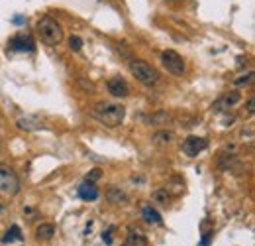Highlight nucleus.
<instances>
[{"label": "nucleus", "instance_id": "1", "mask_svg": "<svg viewBox=\"0 0 255 246\" xmlns=\"http://www.w3.org/2000/svg\"><path fill=\"white\" fill-rule=\"evenodd\" d=\"M93 118H96L100 124L108 126V128H116L124 122V116H126V108L122 105H116V103H108V101H100L93 106L91 110Z\"/></svg>", "mask_w": 255, "mask_h": 246}, {"label": "nucleus", "instance_id": "2", "mask_svg": "<svg viewBox=\"0 0 255 246\" xmlns=\"http://www.w3.org/2000/svg\"><path fill=\"white\" fill-rule=\"evenodd\" d=\"M37 35H39L41 41L47 43V45H59V43L63 41V37H65L63 26H61L57 20L49 18V16H43V18L37 22Z\"/></svg>", "mask_w": 255, "mask_h": 246}, {"label": "nucleus", "instance_id": "3", "mask_svg": "<svg viewBox=\"0 0 255 246\" xmlns=\"http://www.w3.org/2000/svg\"><path fill=\"white\" fill-rule=\"evenodd\" d=\"M129 71H131V75H133L141 85H147V87L157 85L159 79H161L159 71H157L153 65H149L147 61H143V59H131V61H129Z\"/></svg>", "mask_w": 255, "mask_h": 246}, {"label": "nucleus", "instance_id": "4", "mask_svg": "<svg viewBox=\"0 0 255 246\" xmlns=\"http://www.w3.org/2000/svg\"><path fill=\"white\" fill-rule=\"evenodd\" d=\"M0 191L6 193V195H18L20 193L18 174L6 164H0Z\"/></svg>", "mask_w": 255, "mask_h": 246}, {"label": "nucleus", "instance_id": "5", "mask_svg": "<svg viewBox=\"0 0 255 246\" xmlns=\"http://www.w3.org/2000/svg\"><path fill=\"white\" fill-rule=\"evenodd\" d=\"M161 63H163V67H165L171 75L181 77V75L185 73V59H183L177 51H173V49H167V51L161 53Z\"/></svg>", "mask_w": 255, "mask_h": 246}, {"label": "nucleus", "instance_id": "6", "mask_svg": "<svg viewBox=\"0 0 255 246\" xmlns=\"http://www.w3.org/2000/svg\"><path fill=\"white\" fill-rule=\"evenodd\" d=\"M208 148V140L206 138H198V136H189L185 142H183V152L191 158L198 156L200 152H204Z\"/></svg>", "mask_w": 255, "mask_h": 246}, {"label": "nucleus", "instance_id": "7", "mask_svg": "<svg viewBox=\"0 0 255 246\" xmlns=\"http://www.w3.org/2000/svg\"><path fill=\"white\" fill-rule=\"evenodd\" d=\"M108 93H110L112 97H116V99H126L128 95H129V87H128L126 79H122V77H112V79L108 81Z\"/></svg>", "mask_w": 255, "mask_h": 246}, {"label": "nucleus", "instance_id": "8", "mask_svg": "<svg viewBox=\"0 0 255 246\" xmlns=\"http://www.w3.org/2000/svg\"><path fill=\"white\" fill-rule=\"evenodd\" d=\"M8 47H10L12 51H33V39H32L30 35L20 34V35H14V37L10 39Z\"/></svg>", "mask_w": 255, "mask_h": 246}, {"label": "nucleus", "instance_id": "9", "mask_svg": "<svg viewBox=\"0 0 255 246\" xmlns=\"http://www.w3.org/2000/svg\"><path fill=\"white\" fill-rule=\"evenodd\" d=\"M242 101V95L238 93V91H232V93H226V95H222V99L212 106V110H216V112H224L226 108H230V106H234V105H238Z\"/></svg>", "mask_w": 255, "mask_h": 246}, {"label": "nucleus", "instance_id": "10", "mask_svg": "<svg viewBox=\"0 0 255 246\" xmlns=\"http://www.w3.org/2000/svg\"><path fill=\"white\" fill-rule=\"evenodd\" d=\"M79 197H81L83 201H96V199H98V189H96V185L85 179V181L79 185Z\"/></svg>", "mask_w": 255, "mask_h": 246}, {"label": "nucleus", "instance_id": "11", "mask_svg": "<svg viewBox=\"0 0 255 246\" xmlns=\"http://www.w3.org/2000/svg\"><path fill=\"white\" fill-rule=\"evenodd\" d=\"M126 246H147V237L139 229H129Z\"/></svg>", "mask_w": 255, "mask_h": 246}, {"label": "nucleus", "instance_id": "12", "mask_svg": "<svg viewBox=\"0 0 255 246\" xmlns=\"http://www.w3.org/2000/svg\"><path fill=\"white\" fill-rule=\"evenodd\" d=\"M141 219L147 225H161V215L151 207V205H143L141 207Z\"/></svg>", "mask_w": 255, "mask_h": 246}, {"label": "nucleus", "instance_id": "13", "mask_svg": "<svg viewBox=\"0 0 255 246\" xmlns=\"http://www.w3.org/2000/svg\"><path fill=\"white\" fill-rule=\"evenodd\" d=\"M106 199H108V203H112V205H120V203H126L128 195L122 189H118V187H108Z\"/></svg>", "mask_w": 255, "mask_h": 246}, {"label": "nucleus", "instance_id": "14", "mask_svg": "<svg viewBox=\"0 0 255 246\" xmlns=\"http://www.w3.org/2000/svg\"><path fill=\"white\" fill-rule=\"evenodd\" d=\"M16 241H18V243H22V241H24V237H22L20 227H18V225H12V227H10V231L2 237V243H4V245H8V243H16Z\"/></svg>", "mask_w": 255, "mask_h": 246}, {"label": "nucleus", "instance_id": "15", "mask_svg": "<svg viewBox=\"0 0 255 246\" xmlns=\"http://www.w3.org/2000/svg\"><path fill=\"white\" fill-rule=\"evenodd\" d=\"M53 235H55V227H53V225H41V227H37V231H35V237H37L39 241H49Z\"/></svg>", "mask_w": 255, "mask_h": 246}, {"label": "nucleus", "instance_id": "16", "mask_svg": "<svg viewBox=\"0 0 255 246\" xmlns=\"http://www.w3.org/2000/svg\"><path fill=\"white\" fill-rule=\"evenodd\" d=\"M151 197H153V201H155L157 205H163V207H167V205H169V195H167V189H155Z\"/></svg>", "mask_w": 255, "mask_h": 246}, {"label": "nucleus", "instance_id": "17", "mask_svg": "<svg viewBox=\"0 0 255 246\" xmlns=\"http://www.w3.org/2000/svg\"><path fill=\"white\" fill-rule=\"evenodd\" d=\"M18 128H22V130H35V128H39V124L30 120V118H20L18 120Z\"/></svg>", "mask_w": 255, "mask_h": 246}, {"label": "nucleus", "instance_id": "18", "mask_svg": "<svg viewBox=\"0 0 255 246\" xmlns=\"http://www.w3.org/2000/svg\"><path fill=\"white\" fill-rule=\"evenodd\" d=\"M171 138H173L171 132H157V134L153 136V142H155V144H167Z\"/></svg>", "mask_w": 255, "mask_h": 246}, {"label": "nucleus", "instance_id": "19", "mask_svg": "<svg viewBox=\"0 0 255 246\" xmlns=\"http://www.w3.org/2000/svg\"><path fill=\"white\" fill-rule=\"evenodd\" d=\"M69 47H71L73 51H81V47H83V39H81L79 35H71V37H69Z\"/></svg>", "mask_w": 255, "mask_h": 246}, {"label": "nucleus", "instance_id": "20", "mask_svg": "<svg viewBox=\"0 0 255 246\" xmlns=\"http://www.w3.org/2000/svg\"><path fill=\"white\" fill-rule=\"evenodd\" d=\"M100 177H102V172H100L98 168H95V170H91V172L87 174V181H91V183H96Z\"/></svg>", "mask_w": 255, "mask_h": 246}, {"label": "nucleus", "instance_id": "21", "mask_svg": "<svg viewBox=\"0 0 255 246\" xmlns=\"http://www.w3.org/2000/svg\"><path fill=\"white\" fill-rule=\"evenodd\" d=\"M252 79H254V73L250 71L248 75H242L240 79H236V87H244V85H250V83H252Z\"/></svg>", "mask_w": 255, "mask_h": 246}, {"label": "nucleus", "instance_id": "22", "mask_svg": "<svg viewBox=\"0 0 255 246\" xmlns=\"http://www.w3.org/2000/svg\"><path fill=\"white\" fill-rule=\"evenodd\" d=\"M114 231H116V227H108V231L102 235V241H104L106 245H110V243H112V233H114Z\"/></svg>", "mask_w": 255, "mask_h": 246}, {"label": "nucleus", "instance_id": "23", "mask_svg": "<svg viewBox=\"0 0 255 246\" xmlns=\"http://www.w3.org/2000/svg\"><path fill=\"white\" fill-rule=\"evenodd\" d=\"M210 241H212V233H206V235L202 237V243H200V246H208L210 245Z\"/></svg>", "mask_w": 255, "mask_h": 246}, {"label": "nucleus", "instance_id": "24", "mask_svg": "<svg viewBox=\"0 0 255 246\" xmlns=\"http://www.w3.org/2000/svg\"><path fill=\"white\" fill-rule=\"evenodd\" d=\"M255 101H254V97H252V99H250V101H248V114H254L255 110Z\"/></svg>", "mask_w": 255, "mask_h": 246}]
</instances>
